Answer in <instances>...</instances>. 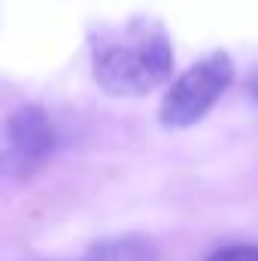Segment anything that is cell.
<instances>
[{
	"label": "cell",
	"instance_id": "obj_5",
	"mask_svg": "<svg viewBox=\"0 0 258 261\" xmlns=\"http://www.w3.org/2000/svg\"><path fill=\"white\" fill-rule=\"evenodd\" d=\"M207 261H258V246L252 243H237V246H222Z\"/></svg>",
	"mask_w": 258,
	"mask_h": 261
},
{
	"label": "cell",
	"instance_id": "obj_6",
	"mask_svg": "<svg viewBox=\"0 0 258 261\" xmlns=\"http://www.w3.org/2000/svg\"><path fill=\"white\" fill-rule=\"evenodd\" d=\"M246 88H249V97L258 103V67L249 73V79H246Z\"/></svg>",
	"mask_w": 258,
	"mask_h": 261
},
{
	"label": "cell",
	"instance_id": "obj_1",
	"mask_svg": "<svg viewBox=\"0 0 258 261\" xmlns=\"http://www.w3.org/2000/svg\"><path fill=\"white\" fill-rule=\"evenodd\" d=\"M94 82L113 97H140L164 85L173 73V46L152 21H131L107 34L91 58Z\"/></svg>",
	"mask_w": 258,
	"mask_h": 261
},
{
	"label": "cell",
	"instance_id": "obj_4",
	"mask_svg": "<svg viewBox=\"0 0 258 261\" xmlns=\"http://www.w3.org/2000/svg\"><path fill=\"white\" fill-rule=\"evenodd\" d=\"M85 261H158V255L152 243L143 237H116V240L97 243L85 255Z\"/></svg>",
	"mask_w": 258,
	"mask_h": 261
},
{
	"label": "cell",
	"instance_id": "obj_3",
	"mask_svg": "<svg viewBox=\"0 0 258 261\" xmlns=\"http://www.w3.org/2000/svg\"><path fill=\"white\" fill-rule=\"evenodd\" d=\"M58 134L46 110L18 107L3 125V173L9 179H31L55 152Z\"/></svg>",
	"mask_w": 258,
	"mask_h": 261
},
{
	"label": "cell",
	"instance_id": "obj_2",
	"mask_svg": "<svg viewBox=\"0 0 258 261\" xmlns=\"http://www.w3.org/2000/svg\"><path fill=\"white\" fill-rule=\"evenodd\" d=\"M231 82H234V61L225 52L200 58L167 88L158 110V122L167 130L192 128L216 107V100L231 88Z\"/></svg>",
	"mask_w": 258,
	"mask_h": 261
}]
</instances>
